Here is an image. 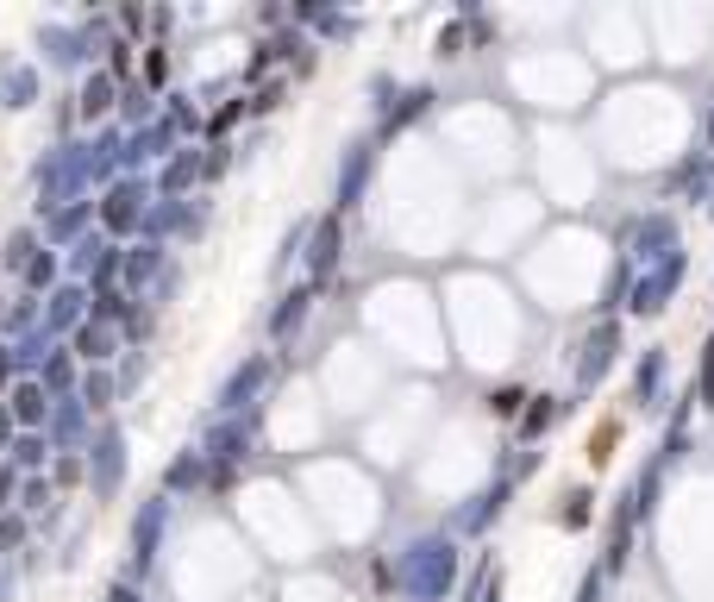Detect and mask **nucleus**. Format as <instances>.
Returning <instances> with one entry per match:
<instances>
[{
	"mask_svg": "<svg viewBox=\"0 0 714 602\" xmlns=\"http://www.w3.org/2000/svg\"><path fill=\"white\" fill-rule=\"evenodd\" d=\"M19 546H26V515L7 508V515H0V552H19Z\"/></svg>",
	"mask_w": 714,
	"mask_h": 602,
	"instance_id": "32",
	"label": "nucleus"
},
{
	"mask_svg": "<svg viewBox=\"0 0 714 602\" xmlns=\"http://www.w3.org/2000/svg\"><path fill=\"white\" fill-rule=\"evenodd\" d=\"M163 483L182 496V490H201V483H213V465H207V452L201 446H188V452H176L170 458V471H163Z\"/></svg>",
	"mask_w": 714,
	"mask_h": 602,
	"instance_id": "18",
	"label": "nucleus"
},
{
	"mask_svg": "<svg viewBox=\"0 0 714 602\" xmlns=\"http://www.w3.org/2000/svg\"><path fill=\"white\" fill-rule=\"evenodd\" d=\"M176 120H170V113H157V120L151 126H138V132H126V157H119V170H145V164H157V157H176Z\"/></svg>",
	"mask_w": 714,
	"mask_h": 602,
	"instance_id": "5",
	"label": "nucleus"
},
{
	"mask_svg": "<svg viewBox=\"0 0 714 602\" xmlns=\"http://www.w3.org/2000/svg\"><path fill=\"white\" fill-rule=\"evenodd\" d=\"M163 527H170V496H151L132 521V571H151L163 552Z\"/></svg>",
	"mask_w": 714,
	"mask_h": 602,
	"instance_id": "6",
	"label": "nucleus"
},
{
	"mask_svg": "<svg viewBox=\"0 0 714 602\" xmlns=\"http://www.w3.org/2000/svg\"><path fill=\"white\" fill-rule=\"evenodd\" d=\"M26 289H32V295H57V289H63V283H57V258H51V251H38V258H32Z\"/></svg>",
	"mask_w": 714,
	"mask_h": 602,
	"instance_id": "28",
	"label": "nucleus"
},
{
	"mask_svg": "<svg viewBox=\"0 0 714 602\" xmlns=\"http://www.w3.org/2000/svg\"><path fill=\"white\" fill-rule=\"evenodd\" d=\"M76 396L88 402V414L107 408V402H113V377H107V370H82V389H76Z\"/></svg>",
	"mask_w": 714,
	"mask_h": 602,
	"instance_id": "31",
	"label": "nucleus"
},
{
	"mask_svg": "<svg viewBox=\"0 0 714 602\" xmlns=\"http://www.w3.org/2000/svg\"><path fill=\"white\" fill-rule=\"evenodd\" d=\"M107 602H145V596H138V584H113V590H107Z\"/></svg>",
	"mask_w": 714,
	"mask_h": 602,
	"instance_id": "41",
	"label": "nucleus"
},
{
	"mask_svg": "<svg viewBox=\"0 0 714 602\" xmlns=\"http://www.w3.org/2000/svg\"><path fill=\"white\" fill-rule=\"evenodd\" d=\"M13 596V577H0V602H7Z\"/></svg>",
	"mask_w": 714,
	"mask_h": 602,
	"instance_id": "42",
	"label": "nucleus"
},
{
	"mask_svg": "<svg viewBox=\"0 0 714 602\" xmlns=\"http://www.w3.org/2000/svg\"><path fill=\"white\" fill-rule=\"evenodd\" d=\"M119 113L132 120V132H138V126H151V120H157V101H151V88H145V82H138V88H126V95H119Z\"/></svg>",
	"mask_w": 714,
	"mask_h": 602,
	"instance_id": "27",
	"label": "nucleus"
},
{
	"mask_svg": "<svg viewBox=\"0 0 714 602\" xmlns=\"http://www.w3.org/2000/svg\"><path fill=\"white\" fill-rule=\"evenodd\" d=\"M539 427H552V402H539V408H527V433H539Z\"/></svg>",
	"mask_w": 714,
	"mask_h": 602,
	"instance_id": "39",
	"label": "nucleus"
},
{
	"mask_svg": "<svg viewBox=\"0 0 714 602\" xmlns=\"http://www.w3.org/2000/svg\"><path fill=\"white\" fill-rule=\"evenodd\" d=\"M264 383H270V358L257 352V358H245V364H238L232 377L220 383V414H245V408H257Z\"/></svg>",
	"mask_w": 714,
	"mask_h": 602,
	"instance_id": "7",
	"label": "nucleus"
},
{
	"mask_svg": "<svg viewBox=\"0 0 714 602\" xmlns=\"http://www.w3.org/2000/svg\"><path fill=\"white\" fill-rule=\"evenodd\" d=\"M677 276H683V258L671 251V258H664V264H658V270L646 276V283L633 289V308H639V314H658V308H664V295L677 289Z\"/></svg>",
	"mask_w": 714,
	"mask_h": 602,
	"instance_id": "13",
	"label": "nucleus"
},
{
	"mask_svg": "<svg viewBox=\"0 0 714 602\" xmlns=\"http://www.w3.org/2000/svg\"><path fill=\"white\" fill-rule=\"evenodd\" d=\"M0 327H7V333H19V339H26V333H38V327H44L38 301H32V295H26V301H13V308H7V320H0Z\"/></svg>",
	"mask_w": 714,
	"mask_h": 602,
	"instance_id": "30",
	"label": "nucleus"
},
{
	"mask_svg": "<svg viewBox=\"0 0 714 602\" xmlns=\"http://www.w3.org/2000/svg\"><path fill=\"white\" fill-rule=\"evenodd\" d=\"M19 377V358H13V339H0V389Z\"/></svg>",
	"mask_w": 714,
	"mask_h": 602,
	"instance_id": "36",
	"label": "nucleus"
},
{
	"mask_svg": "<svg viewBox=\"0 0 714 602\" xmlns=\"http://www.w3.org/2000/svg\"><path fill=\"white\" fill-rule=\"evenodd\" d=\"M44 502H51V483H38V477H32V483H26V496H19V508H44Z\"/></svg>",
	"mask_w": 714,
	"mask_h": 602,
	"instance_id": "37",
	"label": "nucleus"
},
{
	"mask_svg": "<svg viewBox=\"0 0 714 602\" xmlns=\"http://www.w3.org/2000/svg\"><path fill=\"white\" fill-rule=\"evenodd\" d=\"M38 101V76H32V69H7V82H0V107H32Z\"/></svg>",
	"mask_w": 714,
	"mask_h": 602,
	"instance_id": "24",
	"label": "nucleus"
},
{
	"mask_svg": "<svg viewBox=\"0 0 714 602\" xmlns=\"http://www.w3.org/2000/svg\"><path fill=\"white\" fill-rule=\"evenodd\" d=\"M201 176H207V157H201L195 145H182V151L170 157V164H163V170H157V195H163V201H182V195H188V189H195V182H201Z\"/></svg>",
	"mask_w": 714,
	"mask_h": 602,
	"instance_id": "10",
	"label": "nucleus"
},
{
	"mask_svg": "<svg viewBox=\"0 0 714 602\" xmlns=\"http://www.w3.org/2000/svg\"><path fill=\"white\" fill-rule=\"evenodd\" d=\"M19 433H26V427H19V421H13V408H0V446H13V439H19Z\"/></svg>",
	"mask_w": 714,
	"mask_h": 602,
	"instance_id": "38",
	"label": "nucleus"
},
{
	"mask_svg": "<svg viewBox=\"0 0 714 602\" xmlns=\"http://www.w3.org/2000/svg\"><path fill=\"white\" fill-rule=\"evenodd\" d=\"M51 452H57L51 433H19V439H13V471H38Z\"/></svg>",
	"mask_w": 714,
	"mask_h": 602,
	"instance_id": "23",
	"label": "nucleus"
},
{
	"mask_svg": "<svg viewBox=\"0 0 714 602\" xmlns=\"http://www.w3.org/2000/svg\"><path fill=\"white\" fill-rule=\"evenodd\" d=\"M132 314H138V308H132L126 289H107V295L88 301V320H101V327H113V320H132Z\"/></svg>",
	"mask_w": 714,
	"mask_h": 602,
	"instance_id": "25",
	"label": "nucleus"
},
{
	"mask_svg": "<svg viewBox=\"0 0 714 602\" xmlns=\"http://www.w3.org/2000/svg\"><path fill=\"white\" fill-rule=\"evenodd\" d=\"M364 182H370V145H351V157L339 164V207L364 201Z\"/></svg>",
	"mask_w": 714,
	"mask_h": 602,
	"instance_id": "21",
	"label": "nucleus"
},
{
	"mask_svg": "<svg viewBox=\"0 0 714 602\" xmlns=\"http://www.w3.org/2000/svg\"><path fill=\"white\" fill-rule=\"evenodd\" d=\"M307 301H314V289H289V295H282V308L270 314V333H276V339H289L301 320H307Z\"/></svg>",
	"mask_w": 714,
	"mask_h": 602,
	"instance_id": "22",
	"label": "nucleus"
},
{
	"mask_svg": "<svg viewBox=\"0 0 714 602\" xmlns=\"http://www.w3.org/2000/svg\"><path fill=\"white\" fill-rule=\"evenodd\" d=\"M88 214H101V207H94V201H69V207H57V214L44 220V239H51V245H82V239H88V233H82Z\"/></svg>",
	"mask_w": 714,
	"mask_h": 602,
	"instance_id": "16",
	"label": "nucleus"
},
{
	"mask_svg": "<svg viewBox=\"0 0 714 602\" xmlns=\"http://www.w3.org/2000/svg\"><path fill=\"white\" fill-rule=\"evenodd\" d=\"M339 251H345V220L326 214L320 233H314V251H307V276H314V283H326V276L339 270Z\"/></svg>",
	"mask_w": 714,
	"mask_h": 602,
	"instance_id": "11",
	"label": "nucleus"
},
{
	"mask_svg": "<svg viewBox=\"0 0 714 602\" xmlns=\"http://www.w3.org/2000/svg\"><path fill=\"white\" fill-rule=\"evenodd\" d=\"M88 289L82 283H63L57 295H44V333L63 339V333H82V320H88Z\"/></svg>",
	"mask_w": 714,
	"mask_h": 602,
	"instance_id": "8",
	"label": "nucleus"
},
{
	"mask_svg": "<svg viewBox=\"0 0 714 602\" xmlns=\"http://www.w3.org/2000/svg\"><path fill=\"white\" fill-rule=\"evenodd\" d=\"M426 101H433L426 88H414V95H401V107H389V132H395V126H408L414 113H426Z\"/></svg>",
	"mask_w": 714,
	"mask_h": 602,
	"instance_id": "33",
	"label": "nucleus"
},
{
	"mask_svg": "<svg viewBox=\"0 0 714 602\" xmlns=\"http://www.w3.org/2000/svg\"><path fill=\"white\" fill-rule=\"evenodd\" d=\"M51 408H57V396H51L38 377H19V383H13V421L26 427V433H44V427H51Z\"/></svg>",
	"mask_w": 714,
	"mask_h": 602,
	"instance_id": "9",
	"label": "nucleus"
},
{
	"mask_svg": "<svg viewBox=\"0 0 714 602\" xmlns=\"http://www.w3.org/2000/svg\"><path fill=\"white\" fill-rule=\"evenodd\" d=\"M157 195V182L151 176H119L113 189L101 195V226H107V239H126V233H145V220H151V201Z\"/></svg>",
	"mask_w": 714,
	"mask_h": 602,
	"instance_id": "3",
	"label": "nucleus"
},
{
	"mask_svg": "<svg viewBox=\"0 0 714 602\" xmlns=\"http://www.w3.org/2000/svg\"><path fill=\"white\" fill-rule=\"evenodd\" d=\"M145 283H163V245H151V239L126 251V283H119V289H126V295H138Z\"/></svg>",
	"mask_w": 714,
	"mask_h": 602,
	"instance_id": "17",
	"label": "nucleus"
},
{
	"mask_svg": "<svg viewBox=\"0 0 714 602\" xmlns=\"http://www.w3.org/2000/svg\"><path fill=\"white\" fill-rule=\"evenodd\" d=\"M88 483H94V496H113L119 483H126V433H119V427L94 433V446H88Z\"/></svg>",
	"mask_w": 714,
	"mask_h": 602,
	"instance_id": "4",
	"label": "nucleus"
},
{
	"mask_svg": "<svg viewBox=\"0 0 714 602\" xmlns=\"http://www.w3.org/2000/svg\"><path fill=\"white\" fill-rule=\"evenodd\" d=\"M32 258H38V233H32V226L7 233V251H0V264H7V270H32Z\"/></svg>",
	"mask_w": 714,
	"mask_h": 602,
	"instance_id": "26",
	"label": "nucleus"
},
{
	"mask_svg": "<svg viewBox=\"0 0 714 602\" xmlns=\"http://www.w3.org/2000/svg\"><path fill=\"white\" fill-rule=\"evenodd\" d=\"M145 76H151V88H157L163 76H170V63H163V51H151V63H145Z\"/></svg>",
	"mask_w": 714,
	"mask_h": 602,
	"instance_id": "40",
	"label": "nucleus"
},
{
	"mask_svg": "<svg viewBox=\"0 0 714 602\" xmlns=\"http://www.w3.org/2000/svg\"><path fill=\"white\" fill-rule=\"evenodd\" d=\"M94 26H82V32H69V26H44V51H51V63H63V69H76V63H88L94 51Z\"/></svg>",
	"mask_w": 714,
	"mask_h": 602,
	"instance_id": "12",
	"label": "nucleus"
},
{
	"mask_svg": "<svg viewBox=\"0 0 714 602\" xmlns=\"http://www.w3.org/2000/svg\"><path fill=\"white\" fill-rule=\"evenodd\" d=\"M51 477H57V483H76V477H88V465H82V458H57Z\"/></svg>",
	"mask_w": 714,
	"mask_h": 602,
	"instance_id": "35",
	"label": "nucleus"
},
{
	"mask_svg": "<svg viewBox=\"0 0 714 602\" xmlns=\"http://www.w3.org/2000/svg\"><path fill=\"white\" fill-rule=\"evenodd\" d=\"M451 571H458V552H451L445 540H420V546H408V559L395 565V584L414 602H433V596L451 590Z\"/></svg>",
	"mask_w": 714,
	"mask_h": 602,
	"instance_id": "2",
	"label": "nucleus"
},
{
	"mask_svg": "<svg viewBox=\"0 0 714 602\" xmlns=\"http://www.w3.org/2000/svg\"><path fill=\"white\" fill-rule=\"evenodd\" d=\"M38 383L51 389L57 402H63V396H76V389H82V377H76V352H63V345H57V352L44 358V370H38Z\"/></svg>",
	"mask_w": 714,
	"mask_h": 602,
	"instance_id": "20",
	"label": "nucleus"
},
{
	"mask_svg": "<svg viewBox=\"0 0 714 602\" xmlns=\"http://www.w3.org/2000/svg\"><path fill=\"white\" fill-rule=\"evenodd\" d=\"M257 427H264V402L245 408V414H213V421L201 427V452L213 465V483H226L232 465H245V458L257 452Z\"/></svg>",
	"mask_w": 714,
	"mask_h": 602,
	"instance_id": "1",
	"label": "nucleus"
},
{
	"mask_svg": "<svg viewBox=\"0 0 714 602\" xmlns=\"http://www.w3.org/2000/svg\"><path fill=\"white\" fill-rule=\"evenodd\" d=\"M113 107H119V82L107 76V69H94V76L82 82V95H76V113H82V120L94 126V120H107Z\"/></svg>",
	"mask_w": 714,
	"mask_h": 602,
	"instance_id": "14",
	"label": "nucleus"
},
{
	"mask_svg": "<svg viewBox=\"0 0 714 602\" xmlns=\"http://www.w3.org/2000/svg\"><path fill=\"white\" fill-rule=\"evenodd\" d=\"M608 358H614V327H602V333L589 339V358H583V383H595V377H602V370H608Z\"/></svg>",
	"mask_w": 714,
	"mask_h": 602,
	"instance_id": "29",
	"label": "nucleus"
},
{
	"mask_svg": "<svg viewBox=\"0 0 714 602\" xmlns=\"http://www.w3.org/2000/svg\"><path fill=\"white\" fill-rule=\"evenodd\" d=\"M13 496H26V490H19V471H13V465H0V515L13 508Z\"/></svg>",
	"mask_w": 714,
	"mask_h": 602,
	"instance_id": "34",
	"label": "nucleus"
},
{
	"mask_svg": "<svg viewBox=\"0 0 714 602\" xmlns=\"http://www.w3.org/2000/svg\"><path fill=\"white\" fill-rule=\"evenodd\" d=\"M113 345H119L113 327H101V320H82V333H76V345H69V352H76L88 370H101V364L113 358Z\"/></svg>",
	"mask_w": 714,
	"mask_h": 602,
	"instance_id": "19",
	"label": "nucleus"
},
{
	"mask_svg": "<svg viewBox=\"0 0 714 602\" xmlns=\"http://www.w3.org/2000/svg\"><path fill=\"white\" fill-rule=\"evenodd\" d=\"M82 427H88V402H82V396H63V402L51 408V427H44V433H51L57 452H69V446L82 439Z\"/></svg>",
	"mask_w": 714,
	"mask_h": 602,
	"instance_id": "15",
	"label": "nucleus"
}]
</instances>
